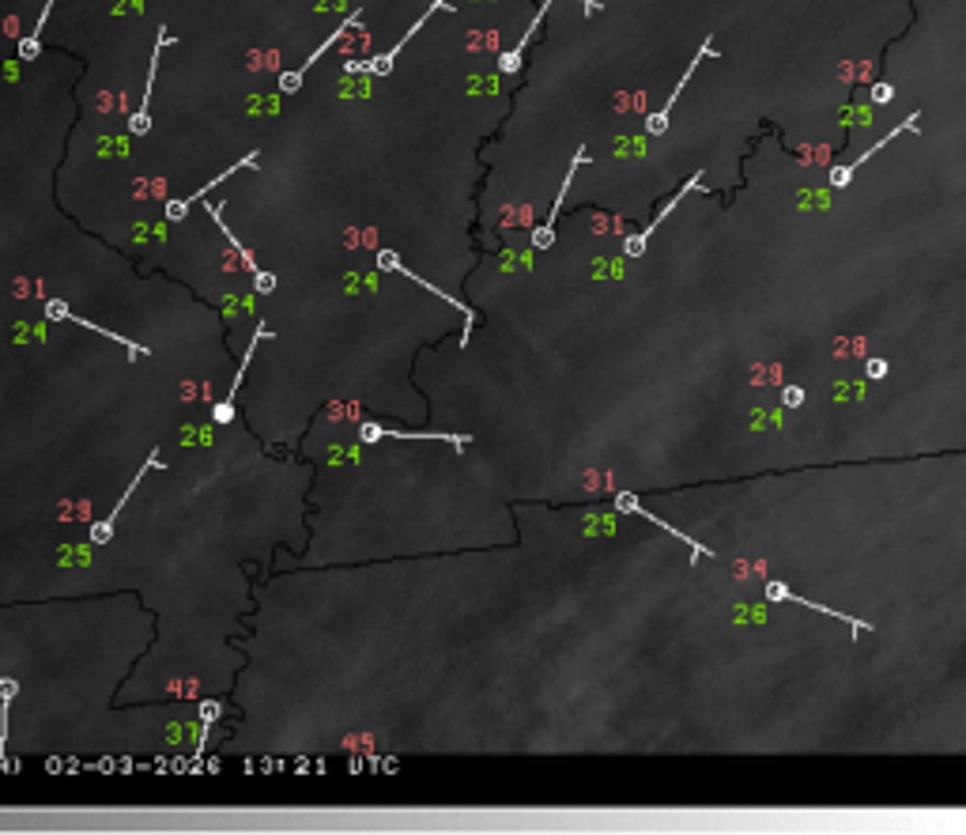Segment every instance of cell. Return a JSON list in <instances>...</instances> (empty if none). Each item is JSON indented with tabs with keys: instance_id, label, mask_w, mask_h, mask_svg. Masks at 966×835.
<instances>
[{
	"instance_id": "8992f818",
	"label": "cell",
	"mask_w": 966,
	"mask_h": 835,
	"mask_svg": "<svg viewBox=\"0 0 966 835\" xmlns=\"http://www.w3.org/2000/svg\"><path fill=\"white\" fill-rule=\"evenodd\" d=\"M551 5H555V0H544V5L537 8V15H532V19H528V27H525V34L518 38V46H514V50H510V53H502V57H499V68H502V72H518V68H521V57H525V50H528V42H532V34H537V27H540V19L547 15V8H551ZM578 5L585 8V15H597V12L604 8V5H600V0H578Z\"/></svg>"
},
{
	"instance_id": "277c9868",
	"label": "cell",
	"mask_w": 966,
	"mask_h": 835,
	"mask_svg": "<svg viewBox=\"0 0 966 835\" xmlns=\"http://www.w3.org/2000/svg\"><path fill=\"white\" fill-rule=\"evenodd\" d=\"M378 268H385V273H401V277H408V280H416L420 287H427V291H430V295H438V299H442V303H449L453 310H461V314H465V340H468L472 325H476V310H468V306H465L461 299L446 295V291H442L438 284H430V280H420V277L411 273V268H408V265H404V261H401L397 254H393V250H378Z\"/></svg>"
},
{
	"instance_id": "3957f363",
	"label": "cell",
	"mask_w": 966,
	"mask_h": 835,
	"mask_svg": "<svg viewBox=\"0 0 966 835\" xmlns=\"http://www.w3.org/2000/svg\"><path fill=\"white\" fill-rule=\"evenodd\" d=\"M714 53H718V50H714V42H709V38H706V42L699 46V53H695V61H691V65H687V72L680 76V84L673 87V99H668V103H664V106H661L657 113H649V118H646V132H649V137H664V132H668V118H673V110H676V103H680V95H683V87H687V84H691V76H695V68H699V65L706 61V57H714Z\"/></svg>"
},
{
	"instance_id": "7a4b0ae2",
	"label": "cell",
	"mask_w": 966,
	"mask_h": 835,
	"mask_svg": "<svg viewBox=\"0 0 966 835\" xmlns=\"http://www.w3.org/2000/svg\"><path fill=\"white\" fill-rule=\"evenodd\" d=\"M435 12H449V0H435V5H430V8H427V12L420 15V19H416V23L408 27V34L401 38L397 46H393V50H385V53H378V57H370V61H351V65H348V72H370V76H389V72H393V61H397V57H401V50L408 46V38L416 34V31H423V23H427V19L435 15Z\"/></svg>"
},
{
	"instance_id": "9a60e30c",
	"label": "cell",
	"mask_w": 966,
	"mask_h": 835,
	"mask_svg": "<svg viewBox=\"0 0 966 835\" xmlns=\"http://www.w3.org/2000/svg\"><path fill=\"white\" fill-rule=\"evenodd\" d=\"M804 401H808V397H804L800 386H781V404H785V409H800Z\"/></svg>"
},
{
	"instance_id": "2e32d148",
	"label": "cell",
	"mask_w": 966,
	"mask_h": 835,
	"mask_svg": "<svg viewBox=\"0 0 966 835\" xmlns=\"http://www.w3.org/2000/svg\"><path fill=\"white\" fill-rule=\"evenodd\" d=\"M253 287H257V295H272V291H275V277L272 273H253Z\"/></svg>"
},
{
	"instance_id": "5bb4252c",
	"label": "cell",
	"mask_w": 966,
	"mask_h": 835,
	"mask_svg": "<svg viewBox=\"0 0 966 835\" xmlns=\"http://www.w3.org/2000/svg\"><path fill=\"white\" fill-rule=\"evenodd\" d=\"M869 99H872L876 106H887V103H895V87L880 80V84H872V87H869Z\"/></svg>"
},
{
	"instance_id": "d6986e66",
	"label": "cell",
	"mask_w": 966,
	"mask_h": 835,
	"mask_svg": "<svg viewBox=\"0 0 966 835\" xmlns=\"http://www.w3.org/2000/svg\"><path fill=\"white\" fill-rule=\"evenodd\" d=\"M220 714H223V707H220V703H201V722H204V726H208V722H215V718H220Z\"/></svg>"
},
{
	"instance_id": "7c38bea8",
	"label": "cell",
	"mask_w": 966,
	"mask_h": 835,
	"mask_svg": "<svg viewBox=\"0 0 966 835\" xmlns=\"http://www.w3.org/2000/svg\"><path fill=\"white\" fill-rule=\"evenodd\" d=\"M155 465H163V461H159V458H155V454H151V458L144 461V469H140V473H136V480L129 484V492H122V499H117V503H113V511H110V518H106V522H98V526H91V545H106V540L113 537V526H117V518H122V507H125V503H129V495L136 492V484H140V480H144V476H148V473L155 469Z\"/></svg>"
},
{
	"instance_id": "52a82bcc",
	"label": "cell",
	"mask_w": 966,
	"mask_h": 835,
	"mask_svg": "<svg viewBox=\"0 0 966 835\" xmlns=\"http://www.w3.org/2000/svg\"><path fill=\"white\" fill-rule=\"evenodd\" d=\"M616 511H619V514H638V518H646V522H654V526H657V530H664V533H673V537L680 540V545H687V549H691V559H695V563H699L702 556H714V552H709L706 545H699V540H691V537H687V533H680V530L673 526V522H661L657 514H649V511H646V507H642V503H638L635 495H630V492H619V495H616Z\"/></svg>"
},
{
	"instance_id": "6da1fadb",
	"label": "cell",
	"mask_w": 966,
	"mask_h": 835,
	"mask_svg": "<svg viewBox=\"0 0 966 835\" xmlns=\"http://www.w3.org/2000/svg\"><path fill=\"white\" fill-rule=\"evenodd\" d=\"M699 186H702V170H695L691 178H687V182L680 186V193H676V197L668 201V204H664V208L657 212V216H654V220H649V223H646V227L638 231V235H630V239L623 242V254H627V258H642V254H646V246H649V239L657 235V227H661V223H664L668 216H673V208H680V201L687 197V193H695Z\"/></svg>"
},
{
	"instance_id": "5b68a950",
	"label": "cell",
	"mask_w": 966,
	"mask_h": 835,
	"mask_svg": "<svg viewBox=\"0 0 966 835\" xmlns=\"http://www.w3.org/2000/svg\"><path fill=\"white\" fill-rule=\"evenodd\" d=\"M917 122H921V113H917V110H914V113H906V122H902V125H895V129H891V132H887V137H883V141H876V144H872L869 151H861V159H853V163H845V167H831V189H845V186H850V178H853V174H857V170H861L864 163H869V159H872V155H876V151H883V148H887V144H891L895 137H902V132H910V129H914Z\"/></svg>"
},
{
	"instance_id": "9c48e42d",
	"label": "cell",
	"mask_w": 966,
	"mask_h": 835,
	"mask_svg": "<svg viewBox=\"0 0 966 835\" xmlns=\"http://www.w3.org/2000/svg\"><path fill=\"white\" fill-rule=\"evenodd\" d=\"M585 155H589L585 148H578V151H574V159H570V170H566V178H563V189H559L555 204H551V216H547L540 227H532V235H528V246H532V250H547L551 242H555V220H559V204H563V197H566V186L574 182V170H578L582 163H589Z\"/></svg>"
},
{
	"instance_id": "30bf717a",
	"label": "cell",
	"mask_w": 966,
	"mask_h": 835,
	"mask_svg": "<svg viewBox=\"0 0 966 835\" xmlns=\"http://www.w3.org/2000/svg\"><path fill=\"white\" fill-rule=\"evenodd\" d=\"M242 167H257V151H249V155H246V159H239V163H234L230 170H223V174H220V178H212V182H208L204 189H196V193H193V197H174V201H167V208H163V216H167V220H185V216H189V208H193L196 201H201V197H208V189H215V186H220V182H227V178H230V174H234V170H242Z\"/></svg>"
},
{
	"instance_id": "ac0fdd59",
	"label": "cell",
	"mask_w": 966,
	"mask_h": 835,
	"mask_svg": "<svg viewBox=\"0 0 966 835\" xmlns=\"http://www.w3.org/2000/svg\"><path fill=\"white\" fill-rule=\"evenodd\" d=\"M864 371H869V378H872V382H880V378H887V359H880V356H872L869 363H864Z\"/></svg>"
},
{
	"instance_id": "ba28073f",
	"label": "cell",
	"mask_w": 966,
	"mask_h": 835,
	"mask_svg": "<svg viewBox=\"0 0 966 835\" xmlns=\"http://www.w3.org/2000/svg\"><path fill=\"white\" fill-rule=\"evenodd\" d=\"M766 601H793V605H800V609H812V613H823V616H835V620H845V624H850V631L861 639V631H872L869 624H864L861 616H850V613H835V609H826V605H819V601H808V597H800V594H793L790 586H785V582H766Z\"/></svg>"
},
{
	"instance_id": "e0dca14e",
	"label": "cell",
	"mask_w": 966,
	"mask_h": 835,
	"mask_svg": "<svg viewBox=\"0 0 966 835\" xmlns=\"http://www.w3.org/2000/svg\"><path fill=\"white\" fill-rule=\"evenodd\" d=\"M359 439L363 442H378V439H385V427L382 423H363L359 427Z\"/></svg>"
},
{
	"instance_id": "4fadbf2b",
	"label": "cell",
	"mask_w": 966,
	"mask_h": 835,
	"mask_svg": "<svg viewBox=\"0 0 966 835\" xmlns=\"http://www.w3.org/2000/svg\"><path fill=\"white\" fill-rule=\"evenodd\" d=\"M57 5V0H46V8H42V15H38V23H34V31H31V38H23V42H19V61H34L38 53H42V27H46V19H50V8Z\"/></svg>"
},
{
	"instance_id": "8fae6325",
	"label": "cell",
	"mask_w": 966,
	"mask_h": 835,
	"mask_svg": "<svg viewBox=\"0 0 966 835\" xmlns=\"http://www.w3.org/2000/svg\"><path fill=\"white\" fill-rule=\"evenodd\" d=\"M174 42V38L167 34V31H159V42H155V53H151V72H148V87H144V103H140V110L132 113L129 118V132L132 137H144L148 132V125H151V84H155V68H159V53L167 50Z\"/></svg>"
}]
</instances>
